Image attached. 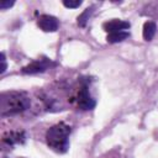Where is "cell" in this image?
Returning a JSON list of instances; mask_svg holds the SVG:
<instances>
[{
	"label": "cell",
	"instance_id": "6da1fadb",
	"mask_svg": "<svg viewBox=\"0 0 158 158\" xmlns=\"http://www.w3.org/2000/svg\"><path fill=\"white\" fill-rule=\"evenodd\" d=\"M31 107V99L26 91L11 90L0 94V116L7 117L25 112Z\"/></svg>",
	"mask_w": 158,
	"mask_h": 158
},
{
	"label": "cell",
	"instance_id": "7a4b0ae2",
	"mask_svg": "<svg viewBox=\"0 0 158 158\" xmlns=\"http://www.w3.org/2000/svg\"><path fill=\"white\" fill-rule=\"evenodd\" d=\"M72 133V127L65 122L60 121L53 126H51L46 131V143L47 146L57 152L65 153L69 149V136Z\"/></svg>",
	"mask_w": 158,
	"mask_h": 158
},
{
	"label": "cell",
	"instance_id": "3957f363",
	"mask_svg": "<svg viewBox=\"0 0 158 158\" xmlns=\"http://www.w3.org/2000/svg\"><path fill=\"white\" fill-rule=\"evenodd\" d=\"M90 81L91 80L89 77H81L78 79L77 86H74L69 94V102L73 104L78 110L89 111L96 106V100L90 94Z\"/></svg>",
	"mask_w": 158,
	"mask_h": 158
},
{
	"label": "cell",
	"instance_id": "277c9868",
	"mask_svg": "<svg viewBox=\"0 0 158 158\" xmlns=\"http://www.w3.org/2000/svg\"><path fill=\"white\" fill-rule=\"evenodd\" d=\"M52 65H54V63L49 59V58H41V59H35L31 63H28L27 65L22 67L21 73L22 74H38V73H43L47 69H49Z\"/></svg>",
	"mask_w": 158,
	"mask_h": 158
},
{
	"label": "cell",
	"instance_id": "5b68a950",
	"mask_svg": "<svg viewBox=\"0 0 158 158\" xmlns=\"http://www.w3.org/2000/svg\"><path fill=\"white\" fill-rule=\"evenodd\" d=\"M27 139V133L22 130H16V131H7L2 135L1 142L2 146L7 147H14L16 144H23Z\"/></svg>",
	"mask_w": 158,
	"mask_h": 158
},
{
	"label": "cell",
	"instance_id": "8992f818",
	"mask_svg": "<svg viewBox=\"0 0 158 158\" xmlns=\"http://www.w3.org/2000/svg\"><path fill=\"white\" fill-rule=\"evenodd\" d=\"M37 26L43 32H56L59 27V21L52 15L43 14L37 19Z\"/></svg>",
	"mask_w": 158,
	"mask_h": 158
},
{
	"label": "cell",
	"instance_id": "52a82bcc",
	"mask_svg": "<svg viewBox=\"0 0 158 158\" xmlns=\"http://www.w3.org/2000/svg\"><path fill=\"white\" fill-rule=\"evenodd\" d=\"M130 27H131V23L128 21L120 20V19H112L102 23V28L105 32H107V35L114 32H120V31H128Z\"/></svg>",
	"mask_w": 158,
	"mask_h": 158
},
{
	"label": "cell",
	"instance_id": "ba28073f",
	"mask_svg": "<svg viewBox=\"0 0 158 158\" xmlns=\"http://www.w3.org/2000/svg\"><path fill=\"white\" fill-rule=\"evenodd\" d=\"M157 32V23L154 21H146L143 25V30H142V36L143 40L149 42L153 40V37L156 36Z\"/></svg>",
	"mask_w": 158,
	"mask_h": 158
},
{
	"label": "cell",
	"instance_id": "9c48e42d",
	"mask_svg": "<svg viewBox=\"0 0 158 158\" xmlns=\"http://www.w3.org/2000/svg\"><path fill=\"white\" fill-rule=\"evenodd\" d=\"M131 36L130 31H120V32H114V33H109L106 36V41L107 43H118V42H122L125 40H127L128 37Z\"/></svg>",
	"mask_w": 158,
	"mask_h": 158
},
{
	"label": "cell",
	"instance_id": "30bf717a",
	"mask_svg": "<svg viewBox=\"0 0 158 158\" xmlns=\"http://www.w3.org/2000/svg\"><path fill=\"white\" fill-rule=\"evenodd\" d=\"M94 9H95V6L91 5V6L86 7V9L78 16V25H79L80 27H85L86 22L89 21V19L91 17V15H93V12H94Z\"/></svg>",
	"mask_w": 158,
	"mask_h": 158
},
{
	"label": "cell",
	"instance_id": "8fae6325",
	"mask_svg": "<svg viewBox=\"0 0 158 158\" xmlns=\"http://www.w3.org/2000/svg\"><path fill=\"white\" fill-rule=\"evenodd\" d=\"M62 4L67 9H77L83 4V1L81 0H63Z\"/></svg>",
	"mask_w": 158,
	"mask_h": 158
},
{
	"label": "cell",
	"instance_id": "7c38bea8",
	"mask_svg": "<svg viewBox=\"0 0 158 158\" xmlns=\"http://www.w3.org/2000/svg\"><path fill=\"white\" fill-rule=\"evenodd\" d=\"M0 57H1V59H0V62H1L0 74H4V73H5V70H6V68H7V64H6V58H5V53H4V52H1Z\"/></svg>",
	"mask_w": 158,
	"mask_h": 158
},
{
	"label": "cell",
	"instance_id": "4fadbf2b",
	"mask_svg": "<svg viewBox=\"0 0 158 158\" xmlns=\"http://www.w3.org/2000/svg\"><path fill=\"white\" fill-rule=\"evenodd\" d=\"M14 4H15V1H5V0H2V1L0 2V9H1V10H6V9L11 7Z\"/></svg>",
	"mask_w": 158,
	"mask_h": 158
},
{
	"label": "cell",
	"instance_id": "5bb4252c",
	"mask_svg": "<svg viewBox=\"0 0 158 158\" xmlns=\"http://www.w3.org/2000/svg\"><path fill=\"white\" fill-rule=\"evenodd\" d=\"M19 158H23V157H19Z\"/></svg>",
	"mask_w": 158,
	"mask_h": 158
}]
</instances>
